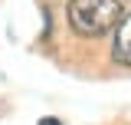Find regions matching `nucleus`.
Segmentation results:
<instances>
[{"instance_id":"obj_1","label":"nucleus","mask_w":131,"mask_h":125,"mask_svg":"<svg viewBox=\"0 0 131 125\" xmlns=\"http://www.w3.org/2000/svg\"><path fill=\"white\" fill-rule=\"evenodd\" d=\"M69 26L75 36L98 40L121 20V0H69Z\"/></svg>"},{"instance_id":"obj_2","label":"nucleus","mask_w":131,"mask_h":125,"mask_svg":"<svg viewBox=\"0 0 131 125\" xmlns=\"http://www.w3.org/2000/svg\"><path fill=\"white\" fill-rule=\"evenodd\" d=\"M112 56H115V62L131 66V13H128V16H121V20H118V26H115Z\"/></svg>"},{"instance_id":"obj_3","label":"nucleus","mask_w":131,"mask_h":125,"mask_svg":"<svg viewBox=\"0 0 131 125\" xmlns=\"http://www.w3.org/2000/svg\"><path fill=\"white\" fill-rule=\"evenodd\" d=\"M39 125H62L59 119H39Z\"/></svg>"}]
</instances>
